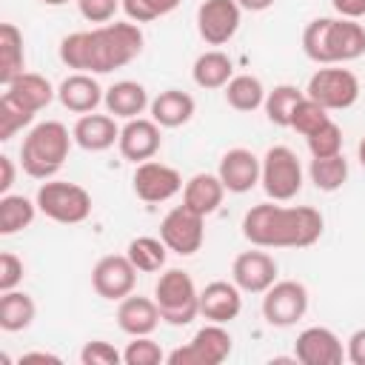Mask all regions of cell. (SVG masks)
<instances>
[{
  "instance_id": "13",
  "label": "cell",
  "mask_w": 365,
  "mask_h": 365,
  "mask_svg": "<svg viewBox=\"0 0 365 365\" xmlns=\"http://www.w3.org/2000/svg\"><path fill=\"white\" fill-rule=\"evenodd\" d=\"M137 285V268L125 254H108L97 259L91 271V288L103 299H125Z\"/></svg>"
},
{
  "instance_id": "15",
  "label": "cell",
  "mask_w": 365,
  "mask_h": 365,
  "mask_svg": "<svg viewBox=\"0 0 365 365\" xmlns=\"http://www.w3.org/2000/svg\"><path fill=\"white\" fill-rule=\"evenodd\" d=\"M294 359L302 365H339L345 359L342 342L331 328L311 325L294 342Z\"/></svg>"
},
{
  "instance_id": "19",
  "label": "cell",
  "mask_w": 365,
  "mask_h": 365,
  "mask_svg": "<svg viewBox=\"0 0 365 365\" xmlns=\"http://www.w3.org/2000/svg\"><path fill=\"white\" fill-rule=\"evenodd\" d=\"M242 311V291L237 288V282H225V279H214L200 291V314L208 322H231L237 319Z\"/></svg>"
},
{
  "instance_id": "9",
  "label": "cell",
  "mask_w": 365,
  "mask_h": 365,
  "mask_svg": "<svg viewBox=\"0 0 365 365\" xmlns=\"http://www.w3.org/2000/svg\"><path fill=\"white\" fill-rule=\"evenodd\" d=\"M231 334L222 328V322H208L202 325L194 339L177 351H171L165 359L171 365H220L231 354Z\"/></svg>"
},
{
  "instance_id": "47",
  "label": "cell",
  "mask_w": 365,
  "mask_h": 365,
  "mask_svg": "<svg viewBox=\"0 0 365 365\" xmlns=\"http://www.w3.org/2000/svg\"><path fill=\"white\" fill-rule=\"evenodd\" d=\"M237 6L245 11H265L274 6V0H237Z\"/></svg>"
},
{
  "instance_id": "25",
  "label": "cell",
  "mask_w": 365,
  "mask_h": 365,
  "mask_svg": "<svg viewBox=\"0 0 365 365\" xmlns=\"http://www.w3.org/2000/svg\"><path fill=\"white\" fill-rule=\"evenodd\" d=\"M225 197V185L217 174H194L182 188V205L200 217H208L220 208Z\"/></svg>"
},
{
  "instance_id": "34",
  "label": "cell",
  "mask_w": 365,
  "mask_h": 365,
  "mask_svg": "<svg viewBox=\"0 0 365 365\" xmlns=\"http://www.w3.org/2000/svg\"><path fill=\"white\" fill-rule=\"evenodd\" d=\"M311 182L319 188V191H336L345 185L348 180V160L342 154H334V157H314L311 160Z\"/></svg>"
},
{
  "instance_id": "26",
  "label": "cell",
  "mask_w": 365,
  "mask_h": 365,
  "mask_svg": "<svg viewBox=\"0 0 365 365\" xmlns=\"http://www.w3.org/2000/svg\"><path fill=\"white\" fill-rule=\"evenodd\" d=\"M103 103H106L108 114H111V117H120V120H134V117H140V114L151 106L145 86H140V83H134V80H120V83H114V86L106 91Z\"/></svg>"
},
{
  "instance_id": "32",
  "label": "cell",
  "mask_w": 365,
  "mask_h": 365,
  "mask_svg": "<svg viewBox=\"0 0 365 365\" xmlns=\"http://www.w3.org/2000/svg\"><path fill=\"white\" fill-rule=\"evenodd\" d=\"M302 97H305V91H299L297 86H288V83L274 86V88L265 94V103H262L265 117H268L274 125H279V128H291V111H294V106H297Z\"/></svg>"
},
{
  "instance_id": "49",
  "label": "cell",
  "mask_w": 365,
  "mask_h": 365,
  "mask_svg": "<svg viewBox=\"0 0 365 365\" xmlns=\"http://www.w3.org/2000/svg\"><path fill=\"white\" fill-rule=\"evenodd\" d=\"M40 3H46V6H63V3H68V0H40Z\"/></svg>"
},
{
  "instance_id": "45",
  "label": "cell",
  "mask_w": 365,
  "mask_h": 365,
  "mask_svg": "<svg viewBox=\"0 0 365 365\" xmlns=\"http://www.w3.org/2000/svg\"><path fill=\"white\" fill-rule=\"evenodd\" d=\"M14 185V160L11 157H0V194H9V188Z\"/></svg>"
},
{
  "instance_id": "46",
  "label": "cell",
  "mask_w": 365,
  "mask_h": 365,
  "mask_svg": "<svg viewBox=\"0 0 365 365\" xmlns=\"http://www.w3.org/2000/svg\"><path fill=\"white\" fill-rule=\"evenodd\" d=\"M23 362H60V356L46 354V351H31V354H23V356H20V365H23Z\"/></svg>"
},
{
  "instance_id": "10",
  "label": "cell",
  "mask_w": 365,
  "mask_h": 365,
  "mask_svg": "<svg viewBox=\"0 0 365 365\" xmlns=\"http://www.w3.org/2000/svg\"><path fill=\"white\" fill-rule=\"evenodd\" d=\"M308 311V288L297 279L274 282L262 297V317L274 328H291Z\"/></svg>"
},
{
  "instance_id": "41",
  "label": "cell",
  "mask_w": 365,
  "mask_h": 365,
  "mask_svg": "<svg viewBox=\"0 0 365 365\" xmlns=\"http://www.w3.org/2000/svg\"><path fill=\"white\" fill-rule=\"evenodd\" d=\"M120 6L123 0H77V9L88 23H108Z\"/></svg>"
},
{
  "instance_id": "8",
  "label": "cell",
  "mask_w": 365,
  "mask_h": 365,
  "mask_svg": "<svg viewBox=\"0 0 365 365\" xmlns=\"http://www.w3.org/2000/svg\"><path fill=\"white\" fill-rule=\"evenodd\" d=\"M305 94L328 111H342V108H351L359 100V80L348 68L325 66V68L311 74Z\"/></svg>"
},
{
  "instance_id": "30",
  "label": "cell",
  "mask_w": 365,
  "mask_h": 365,
  "mask_svg": "<svg viewBox=\"0 0 365 365\" xmlns=\"http://www.w3.org/2000/svg\"><path fill=\"white\" fill-rule=\"evenodd\" d=\"M37 211H40L37 202H31L23 194H3L0 197V234L9 237V234L29 228L34 222Z\"/></svg>"
},
{
  "instance_id": "5",
  "label": "cell",
  "mask_w": 365,
  "mask_h": 365,
  "mask_svg": "<svg viewBox=\"0 0 365 365\" xmlns=\"http://www.w3.org/2000/svg\"><path fill=\"white\" fill-rule=\"evenodd\" d=\"M154 299L163 322L168 325H188L200 314V291L191 274L180 268H168L165 274H160L154 285Z\"/></svg>"
},
{
  "instance_id": "36",
  "label": "cell",
  "mask_w": 365,
  "mask_h": 365,
  "mask_svg": "<svg viewBox=\"0 0 365 365\" xmlns=\"http://www.w3.org/2000/svg\"><path fill=\"white\" fill-rule=\"evenodd\" d=\"M305 140H308L311 157H334V154H342V128L334 120H328L325 125H319Z\"/></svg>"
},
{
  "instance_id": "16",
  "label": "cell",
  "mask_w": 365,
  "mask_h": 365,
  "mask_svg": "<svg viewBox=\"0 0 365 365\" xmlns=\"http://www.w3.org/2000/svg\"><path fill=\"white\" fill-rule=\"evenodd\" d=\"M231 279L245 294H265L277 282V262L265 251H242L231 265Z\"/></svg>"
},
{
  "instance_id": "24",
  "label": "cell",
  "mask_w": 365,
  "mask_h": 365,
  "mask_svg": "<svg viewBox=\"0 0 365 365\" xmlns=\"http://www.w3.org/2000/svg\"><path fill=\"white\" fill-rule=\"evenodd\" d=\"M151 120L160 128H180L194 117V97L180 88H165L151 100Z\"/></svg>"
},
{
  "instance_id": "4",
  "label": "cell",
  "mask_w": 365,
  "mask_h": 365,
  "mask_svg": "<svg viewBox=\"0 0 365 365\" xmlns=\"http://www.w3.org/2000/svg\"><path fill=\"white\" fill-rule=\"evenodd\" d=\"M68 128L57 120H46L29 128V134L23 137L20 145V165L29 177L34 180H51L63 163L68 160V148H71Z\"/></svg>"
},
{
  "instance_id": "21",
  "label": "cell",
  "mask_w": 365,
  "mask_h": 365,
  "mask_svg": "<svg viewBox=\"0 0 365 365\" xmlns=\"http://www.w3.org/2000/svg\"><path fill=\"white\" fill-rule=\"evenodd\" d=\"M103 88H100V83L91 77V74H86V71H74V74H68L63 83H60V88H57V100L68 108V111H74V114H91L100 103H103Z\"/></svg>"
},
{
  "instance_id": "6",
  "label": "cell",
  "mask_w": 365,
  "mask_h": 365,
  "mask_svg": "<svg viewBox=\"0 0 365 365\" xmlns=\"http://www.w3.org/2000/svg\"><path fill=\"white\" fill-rule=\"evenodd\" d=\"M37 208L40 214H46L54 222L63 225H77L83 220H88L91 214V194L77 185V182H66V180H46L37 188Z\"/></svg>"
},
{
  "instance_id": "1",
  "label": "cell",
  "mask_w": 365,
  "mask_h": 365,
  "mask_svg": "<svg viewBox=\"0 0 365 365\" xmlns=\"http://www.w3.org/2000/svg\"><path fill=\"white\" fill-rule=\"evenodd\" d=\"M143 51L137 23H106L91 31H74L60 43V60L86 74H108L128 66Z\"/></svg>"
},
{
  "instance_id": "18",
  "label": "cell",
  "mask_w": 365,
  "mask_h": 365,
  "mask_svg": "<svg viewBox=\"0 0 365 365\" xmlns=\"http://www.w3.org/2000/svg\"><path fill=\"white\" fill-rule=\"evenodd\" d=\"M117 145H120V154H123L125 160H131L134 165H137V163H145V160H151V157L160 151V145H163L160 125H157L154 120L134 117V120H128V123L120 128Z\"/></svg>"
},
{
  "instance_id": "7",
  "label": "cell",
  "mask_w": 365,
  "mask_h": 365,
  "mask_svg": "<svg viewBox=\"0 0 365 365\" xmlns=\"http://www.w3.org/2000/svg\"><path fill=\"white\" fill-rule=\"evenodd\" d=\"M265 194L274 202H288L302 188V165L297 154L288 145H274L262 157V177H259Z\"/></svg>"
},
{
  "instance_id": "35",
  "label": "cell",
  "mask_w": 365,
  "mask_h": 365,
  "mask_svg": "<svg viewBox=\"0 0 365 365\" xmlns=\"http://www.w3.org/2000/svg\"><path fill=\"white\" fill-rule=\"evenodd\" d=\"M331 117H328V108H322L319 103H314L308 94L294 106V111H291V128L294 131H299L302 137H308V134H314L319 125H325Z\"/></svg>"
},
{
  "instance_id": "29",
  "label": "cell",
  "mask_w": 365,
  "mask_h": 365,
  "mask_svg": "<svg viewBox=\"0 0 365 365\" xmlns=\"http://www.w3.org/2000/svg\"><path fill=\"white\" fill-rule=\"evenodd\" d=\"M37 305L26 291H3L0 297V328L9 334H17L34 322Z\"/></svg>"
},
{
  "instance_id": "12",
  "label": "cell",
  "mask_w": 365,
  "mask_h": 365,
  "mask_svg": "<svg viewBox=\"0 0 365 365\" xmlns=\"http://www.w3.org/2000/svg\"><path fill=\"white\" fill-rule=\"evenodd\" d=\"M131 185L143 202H165L182 191V177L177 168H171L165 163L145 160V163H137Z\"/></svg>"
},
{
  "instance_id": "20",
  "label": "cell",
  "mask_w": 365,
  "mask_h": 365,
  "mask_svg": "<svg viewBox=\"0 0 365 365\" xmlns=\"http://www.w3.org/2000/svg\"><path fill=\"white\" fill-rule=\"evenodd\" d=\"M160 319L163 317H160L157 299H151V297H134V294H128L125 299H120L117 325L128 336H148L160 325Z\"/></svg>"
},
{
  "instance_id": "14",
  "label": "cell",
  "mask_w": 365,
  "mask_h": 365,
  "mask_svg": "<svg viewBox=\"0 0 365 365\" xmlns=\"http://www.w3.org/2000/svg\"><path fill=\"white\" fill-rule=\"evenodd\" d=\"M240 29L237 0H205L197 9V31L208 46L228 43Z\"/></svg>"
},
{
  "instance_id": "44",
  "label": "cell",
  "mask_w": 365,
  "mask_h": 365,
  "mask_svg": "<svg viewBox=\"0 0 365 365\" xmlns=\"http://www.w3.org/2000/svg\"><path fill=\"white\" fill-rule=\"evenodd\" d=\"M331 6L336 9L339 17H348V20L365 17V0H331Z\"/></svg>"
},
{
  "instance_id": "27",
  "label": "cell",
  "mask_w": 365,
  "mask_h": 365,
  "mask_svg": "<svg viewBox=\"0 0 365 365\" xmlns=\"http://www.w3.org/2000/svg\"><path fill=\"white\" fill-rule=\"evenodd\" d=\"M191 77L200 88H225L228 80L234 77V63L225 51H202L197 60H194V68H191Z\"/></svg>"
},
{
  "instance_id": "48",
  "label": "cell",
  "mask_w": 365,
  "mask_h": 365,
  "mask_svg": "<svg viewBox=\"0 0 365 365\" xmlns=\"http://www.w3.org/2000/svg\"><path fill=\"white\" fill-rule=\"evenodd\" d=\"M356 157H359V163H362V168H365V137H362L359 145H356Z\"/></svg>"
},
{
  "instance_id": "33",
  "label": "cell",
  "mask_w": 365,
  "mask_h": 365,
  "mask_svg": "<svg viewBox=\"0 0 365 365\" xmlns=\"http://www.w3.org/2000/svg\"><path fill=\"white\" fill-rule=\"evenodd\" d=\"M165 254H168V248H165V242L157 240V237H137V240H131L128 248H125V257H128V259L134 262V268L143 271V274L160 271V268L165 265Z\"/></svg>"
},
{
  "instance_id": "3",
  "label": "cell",
  "mask_w": 365,
  "mask_h": 365,
  "mask_svg": "<svg viewBox=\"0 0 365 365\" xmlns=\"http://www.w3.org/2000/svg\"><path fill=\"white\" fill-rule=\"evenodd\" d=\"M302 51L322 66L351 63L365 54V29L348 17H317L302 31Z\"/></svg>"
},
{
  "instance_id": "38",
  "label": "cell",
  "mask_w": 365,
  "mask_h": 365,
  "mask_svg": "<svg viewBox=\"0 0 365 365\" xmlns=\"http://www.w3.org/2000/svg\"><path fill=\"white\" fill-rule=\"evenodd\" d=\"M165 359V354H163V348L151 339V334L148 336H134L131 342H128V348L123 351V362L125 365H160Z\"/></svg>"
},
{
  "instance_id": "11",
  "label": "cell",
  "mask_w": 365,
  "mask_h": 365,
  "mask_svg": "<svg viewBox=\"0 0 365 365\" xmlns=\"http://www.w3.org/2000/svg\"><path fill=\"white\" fill-rule=\"evenodd\" d=\"M202 220L200 214H194L191 208L185 205H177L171 208L163 222H160V240L165 242L168 251L180 254V257H191L202 248V240H205V228H202Z\"/></svg>"
},
{
  "instance_id": "42",
  "label": "cell",
  "mask_w": 365,
  "mask_h": 365,
  "mask_svg": "<svg viewBox=\"0 0 365 365\" xmlns=\"http://www.w3.org/2000/svg\"><path fill=\"white\" fill-rule=\"evenodd\" d=\"M20 282H23V259L14 257L11 251L0 254V294L14 291Z\"/></svg>"
},
{
  "instance_id": "40",
  "label": "cell",
  "mask_w": 365,
  "mask_h": 365,
  "mask_svg": "<svg viewBox=\"0 0 365 365\" xmlns=\"http://www.w3.org/2000/svg\"><path fill=\"white\" fill-rule=\"evenodd\" d=\"M80 362L83 365H120L123 362V354L111 342H106V339H91V342L83 345Z\"/></svg>"
},
{
  "instance_id": "31",
  "label": "cell",
  "mask_w": 365,
  "mask_h": 365,
  "mask_svg": "<svg viewBox=\"0 0 365 365\" xmlns=\"http://www.w3.org/2000/svg\"><path fill=\"white\" fill-rule=\"evenodd\" d=\"M265 88L254 74H237L225 86V100L234 111H257L265 103Z\"/></svg>"
},
{
  "instance_id": "28",
  "label": "cell",
  "mask_w": 365,
  "mask_h": 365,
  "mask_svg": "<svg viewBox=\"0 0 365 365\" xmlns=\"http://www.w3.org/2000/svg\"><path fill=\"white\" fill-rule=\"evenodd\" d=\"M26 51H23V31L14 23L0 26V83L9 86L17 74H23Z\"/></svg>"
},
{
  "instance_id": "37",
  "label": "cell",
  "mask_w": 365,
  "mask_h": 365,
  "mask_svg": "<svg viewBox=\"0 0 365 365\" xmlns=\"http://www.w3.org/2000/svg\"><path fill=\"white\" fill-rule=\"evenodd\" d=\"M180 0H123V11L131 23H151L157 17L171 14Z\"/></svg>"
},
{
  "instance_id": "39",
  "label": "cell",
  "mask_w": 365,
  "mask_h": 365,
  "mask_svg": "<svg viewBox=\"0 0 365 365\" xmlns=\"http://www.w3.org/2000/svg\"><path fill=\"white\" fill-rule=\"evenodd\" d=\"M31 120H34V114H29L23 106L11 103L9 97H0V140L3 143L11 140L20 128L31 125Z\"/></svg>"
},
{
  "instance_id": "22",
  "label": "cell",
  "mask_w": 365,
  "mask_h": 365,
  "mask_svg": "<svg viewBox=\"0 0 365 365\" xmlns=\"http://www.w3.org/2000/svg\"><path fill=\"white\" fill-rule=\"evenodd\" d=\"M54 94H57V91L51 88V83H48L43 74H34V71L17 74V77L6 86V91H3V97H9L11 103L23 106L29 114L43 111V108L54 100Z\"/></svg>"
},
{
  "instance_id": "17",
  "label": "cell",
  "mask_w": 365,
  "mask_h": 365,
  "mask_svg": "<svg viewBox=\"0 0 365 365\" xmlns=\"http://www.w3.org/2000/svg\"><path fill=\"white\" fill-rule=\"evenodd\" d=\"M217 177L222 180L225 191L231 194H245L251 191L259 177H262V160L248 151V148H231L222 154L220 160V168H217Z\"/></svg>"
},
{
  "instance_id": "43",
  "label": "cell",
  "mask_w": 365,
  "mask_h": 365,
  "mask_svg": "<svg viewBox=\"0 0 365 365\" xmlns=\"http://www.w3.org/2000/svg\"><path fill=\"white\" fill-rule=\"evenodd\" d=\"M345 359L354 365H365V328L354 331L348 336V348H345Z\"/></svg>"
},
{
  "instance_id": "23",
  "label": "cell",
  "mask_w": 365,
  "mask_h": 365,
  "mask_svg": "<svg viewBox=\"0 0 365 365\" xmlns=\"http://www.w3.org/2000/svg\"><path fill=\"white\" fill-rule=\"evenodd\" d=\"M74 143L83 151H106L120 140V128L111 114H83L71 128Z\"/></svg>"
},
{
  "instance_id": "2",
  "label": "cell",
  "mask_w": 365,
  "mask_h": 365,
  "mask_svg": "<svg viewBox=\"0 0 365 365\" xmlns=\"http://www.w3.org/2000/svg\"><path fill=\"white\" fill-rule=\"evenodd\" d=\"M322 214L311 205H251L242 217V237L257 248H308L322 237Z\"/></svg>"
}]
</instances>
